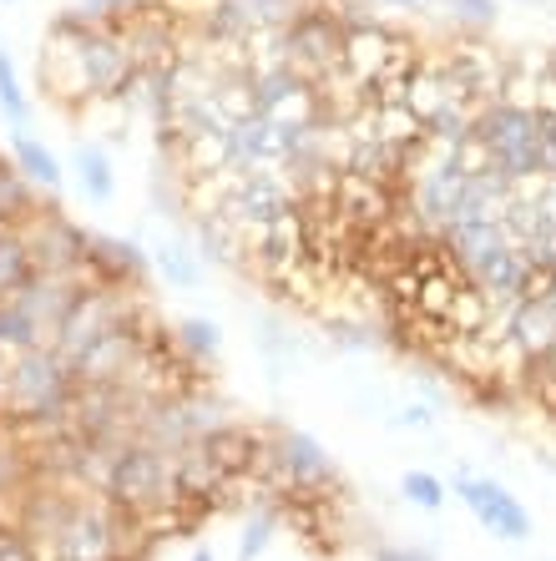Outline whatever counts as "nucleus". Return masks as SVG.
<instances>
[{
	"instance_id": "obj_18",
	"label": "nucleus",
	"mask_w": 556,
	"mask_h": 561,
	"mask_svg": "<svg viewBox=\"0 0 556 561\" xmlns=\"http://www.w3.org/2000/svg\"><path fill=\"white\" fill-rule=\"evenodd\" d=\"M279 522H284V511L279 506H263V511H253L243 522V541H238V561H259L263 551H269V541H273V531H279Z\"/></svg>"
},
{
	"instance_id": "obj_14",
	"label": "nucleus",
	"mask_w": 556,
	"mask_h": 561,
	"mask_svg": "<svg viewBox=\"0 0 556 561\" xmlns=\"http://www.w3.org/2000/svg\"><path fill=\"white\" fill-rule=\"evenodd\" d=\"M71 168H77L81 197H91V203H112V197H117V172H112V157H106V147L77 142V157H71Z\"/></svg>"
},
{
	"instance_id": "obj_2",
	"label": "nucleus",
	"mask_w": 556,
	"mask_h": 561,
	"mask_svg": "<svg viewBox=\"0 0 556 561\" xmlns=\"http://www.w3.org/2000/svg\"><path fill=\"white\" fill-rule=\"evenodd\" d=\"M97 491L122 511L162 506V501L178 496V485H172V450L143 440V435H127V440H117L106 450V470Z\"/></svg>"
},
{
	"instance_id": "obj_8",
	"label": "nucleus",
	"mask_w": 556,
	"mask_h": 561,
	"mask_svg": "<svg viewBox=\"0 0 556 561\" xmlns=\"http://www.w3.org/2000/svg\"><path fill=\"white\" fill-rule=\"evenodd\" d=\"M137 354H143V324H137V313L112 324L106 334L87 344V350L71 359V379L77 385H122L137 365Z\"/></svg>"
},
{
	"instance_id": "obj_13",
	"label": "nucleus",
	"mask_w": 556,
	"mask_h": 561,
	"mask_svg": "<svg viewBox=\"0 0 556 561\" xmlns=\"http://www.w3.org/2000/svg\"><path fill=\"white\" fill-rule=\"evenodd\" d=\"M11 162L21 168L31 187H46V193H61V162H56L52 147H41L31 131H15L11 137Z\"/></svg>"
},
{
	"instance_id": "obj_20",
	"label": "nucleus",
	"mask_w": 556,
	"mask_h": 561,
	"mask_svg": "<svg viewBox=\"0 0 556 561\" xmlns=\"http://www.w3.org/2000/svg\"><path fill=\"white\" fill-rule=\"evenodd\" d=\"M152 263H157V274L168 278L172 288H193L197 284V263L188 259V249H182V243H157Z\"/></svg>"
},
{
	"instance_id": "obj_11",
	"label": "nucleus",
	"mask_w": 556,
	"mask_h": 561,
	"mask_svg": "<svg viewBox=\"0 0 556 561\" xmlns=\"http://www.w3.org/2000/svg\"><path fill=\"white\" fill-rule=\"evenodd\" d=\"M284 46L298 61V71H324V66H334L339 51H344V26L324 11H304V15H294Z\"/></svg>"
},
{
	"instance_id": "obj_26",
	"label": "nucleus",
	"mask_w": 556,
	"mask_h": 561,
	"mask_svg": "<svg viewBox=\"0 0 556 561\" xmlns=\"http://www.w3.org/2000/svg\"><path fill=\"white\" fill-rule=\"evenodd\" d=\"M375 561H435L425 547H379Z\"/></svg>"
},
{
	"instance_id": "obj_21",
	"label": "nucleus",
	"mask_w": 556,
	"mask_h": 561,
	"mask_svg": "<svg viewBox=\"0 0 556 561\" xmlns=\"http://www.w3.org/2000/svg\"><path fill=\"white\" fill-rule=\"evenodd\" d=\"M400 491H405V501L410 506H420V511H440L445 506V481L440 476H430V470H405V481H400Z\"/></svg>"
},
{
	"instance_id": "obj_12",
	"label": "nucleus",
	"mask_w": 556,
	"mask_h": 561,
	"mask_svg": "<svg viewBox=\"0 0 556 561\" xmlns=\"http://www.w3.org/2000/svg\"><path fill=\"white\" fill-rule=\"evenodd\" d=\"M526 278H531V259L517 249V243H511V249H501L496 259L480 263L476 274H470V288H476L491 309H506V304L526 299Z\"/></svg>"
},
{
	"instance_id": "obj_7",
	"label": "nucleus",
	"mask_w": 556,
	"mask_h": 561,
	"mask_svg": "<svg viewBox=\"0 0 556 561\" xmlns=\"http://www.w3.org/2000/svg\"><path fill=\"white\" fill-rule=\"evenodd\" d=\"M269 460H273V481L298 491V496H324V485H339V466L304 431H284L279 440H269Z\"/></svg>"
},
{
	"instance_id": "obj_30",
	"label": "nucleus",
	"mask_w": 556,
	"mask_h": 561,
	"mask_svg": "<svg viewBox=\"0 0 556 561\" xmlns=\"http://www.w3.org/2000/svg\"><path fill=\"white\" fill-rule=\"evenodd\" d=\"M0 379H5V365H0Z\"/></svg>"
},
{
	"instance_id": "obj_25",
	"label": "nucleus",
	"mask_w": 556,
	"mask_h": 561,
	"mask_svg": "<svg viewBox=\"0 0 556 561\" xmlns=\"http://www.w3.org/2000/svg\"><path fill=\"white\" fill-rule=\"evenodd\" d=\"M132 0H81V15H91V21H102V15H122Z\"/></svg>"
},
{
	"instance_id": "obj_23",
	"label": "nucleus",
	"mask_w": 556,
	"mask_h": 561,
	"mask_svg": "<svg viewBox=\"0 0 556 561\" xmlns=\"http://www.w3.org/2000/svg\"><path fill=\"white\" fill-rule=\"evenodd\" d=\"M440 5H451L455 21H466V26H491L496 15V0H440Z\"/></svg>"
},
{
	"instance_id": "obj_3",
	"label": "nucleus",
	"mask_w": 556,
	"mask_h": 561,
	"mask_svg": "<svg viewBox=\"0 0 556 561\" xmlns=\"http://www.w3.org/2000/svg\"><path fill=\"white\" fill-rule=\"evenodd\" d=\"M470 137L486 147L491 168L506 183H531L542 178V157H536V106L521 102H491L486 112L470 117Z\"/></svg>"
},
{
	"instance_id": "obj_6",
	"label": "nucleus",
	"mask_w": 556,
	"mask_h": 561,
	"mask_svg": "<svg viewBox=\"0 0 556 561\" xmlns=\"http://www.w3.org/2000/svg\"><path fill=\"white\" fill-rule=\"evenodd\" d=\"M117 526H122L117 506L71 501L46 547H52L56 561H117Z\"/></svg>"
},
{
	"instance_id": "obj_24",
	"label": "nucleus",
	"mask_w": 556,
	"mask_h": 561,
	"mask_svg": "<svg viewBox=\"0 0 556 561\" xmlns=\"http://www.w3.org/2000/svg\"><path fill=\"white\" fill-rule=\"evenodd\" d=\"M0 561H36V541L21 526H0Z\"/></svg>"
},
{
	"instance_id": "obj_15",
	"label": "nucleus",
	"mask_w": 556,
	"mask_h": 561,
	"mask_svg": "<svg viewBox=\"0 0 556 561\" xmlns=\"http://www.w3.org/2000/svg\"><path fill=\"white\" fill-rule=\"evenodd\" d=\"M36 187L21 178V168L15 162H0V222H11V228H26L31 218H36Z\"/></svg>"
},
{
	"instance_id": "obj_4",
	"label": "nucleus",
	"mask_w": 556,
	"mask_h": 561,
	"mask_svg": "<svg viewBox=\"0 0 556 561\" xmlns=\"http://www.w3.org/2000/svg\"><path fill=\"white\" fill-rule=\"evenodd\" d=\"M132 319V288H112V284H81V294L71 299V309L61 313V324L52 329V350L61 354L66 365L87 350L97 334H106L112 324Z\"/></svg>"
},
{
	"instance_id": "obj_16",
	"label": "nucleus",
	"mask_w": 556,
	"mask_h": 561,
	"mask_svg": "<svg viewBox=\"0 0 556 561\" xmlns=\"http://www.w3.org/2000/svg\"><path fill=\"white\" fill-rule=\"evenodd\" d=\"M238 228L228 218H223V213H207V218H197V243H203V253L213 263H228V268H234V263H243V253H238Z\"/></svg>"
},
{
	"instance_id": "obj_27",
	"label": "nucleus",
	"mask_w": 556,
	"mask_h": 561,
	"mask_svg": "<svg viewBox=\"0 0 556 561\" xmlns=\"http://www.w3.org/2000/svg\"><path fill=\"white\" fill-rule=\"evenodd\" d=\"M375 5H395V11H420V5H430V0H375Z\"/></svg>"
},
{
	"instance_id": "obj_28",
	"label": "nucleus",
	"mask_w": 556,
	"mask_h": 561,
	"mask_svg": "<svg viewBox=\"0 0 556 561\" xmlns=\"http://www.w3.org/2000/svg\"><path fill=\"white\" fill-rule=\"evenodd\" d=\"M193 561H218V557H213V547H197V551H193Z\"/></svg>"
},
{
	"instance_id": "obj_9",
	"label": "nucleus",
	"mask_w": 556,
	"mask_h": 561,
	"mask_svg": "<svg viewBox=\"0 0 556 561\" xmlns=\"http://www.w3.org/2000/svg\"><path fill=\"white\" fill-rule=\"evenodd\" d=\"M26 249H31V263H36V274H81V263H87V249H91V233L77 228L71 218L61 213H41L31 218L26 228Z\"/></svg>"
},
{
	"instance_id": "obj_22",
	"label": "nucleus",
	"mask_w": 556,
	"mask_h": 561,
	"mask_svg": "<svg viewBox=\"0 0 556 561\" xmlns=\"http://www.w3.org/2000/svg\"><path fill=\"white\" fill-rule=\"evenodd\" d=\"M536 157L542 178H556V106H536Z\"/></svg>"
},
{
	"instance_id": "obj_29",
	"label": "nucleus",
	"mask_w": 556,
	"mask_h": 561,
	"mask_svg": "<svg viewBox=\"0 0 556 561\" xmlns=\"http://www.w3.org/2000/svg\"><path fill=\"white\" fill-rule=\"evenodd\" d=\"M542 299H546V304H552V309H556V274H552V284H546V294H542Z\"/></svg>"
},
{
	"instance_id": "obj_19",
	"label": "nucleus",
	"mask_w": 556,
	"mask_h": 561,
	"mask_svg": "<svg viewBox=\"0 0 556 561\" xmlns=\"http://www.w3.org/2000/svg\"><path fill=\"white\" fill-rule=\"evenodd\" d=\"M178 340H182V350L193 354V359H218V350H223V334H218V324L213 319H182L178 324Z\"/></svg>"
},
{
	"instance_id": "obj_10",
	"label": "nucleus",
	"mask_w": 556,
	"mask_h": 561,
	"mask_svg": "<svg viewBox=\"0 0 556 561\" xmlns=\"http://www.w3.org/2000/svg\"><path fill=\"white\" fill-rule=\"evenodd\" d=\"M451 491L466 501L470 516L491 536H501V541H526L531 536V511L501 481H491V476H455Z\"/></svg>"
},
{
	"instance_id": "obj_5",
	"label": "nucleus",
	"mask_w": 556,
	"mask_h": 561,
	"mask_svg": "<svg viewBox=\"0 0 556 561\" xmlns=\"http://www.w3.org/2000/svg\"><path fill=\"white\" fill-rule=\"evenodd\" d=\"M294 208L298 193L288 183V172L279 178V172L259 168V172H234V183H228V193H223V203L213 213H223L238 233H259V228H269L273 218H284Z\"/></svg>"
},
{
	"instance_id": "obj_17",
	"label": "nucleus",
	"mask_w": 556,
	"mask_h": 561,
	"mask_svg": "<svg viewBox=\"0 0 556 561\" xmlns=\"http://www.w3.org/2000/svg\"><path fill=\"white\" fill-rule=\"evenodd\" d=\"M0 112H5L11 131H26L31 102H26V92H21V77H15V56L5 51V46H0Z\"/></svg>"
},
{
	"instance_id": "obj_1",
	"label": "nucleus",
	"mask_w": 556,
	"mask_h": 561,
	"mask_svg": "<svg viewBox=\"0 0 556 561\" xmlns=\"http://www.w3.org/2000/svg\"><path fill=\"white\" fill-rule=\"evenodd\" d=\"M71 405H77V379L52 344L11 354L5 379H0V410L11 425L61 431V425H71Z\"/></svg>"
}]
</instances>
